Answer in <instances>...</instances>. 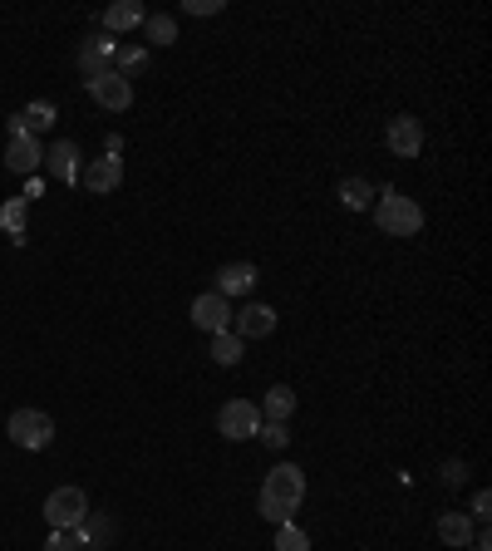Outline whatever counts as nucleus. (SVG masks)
I'll return each instance as SVG.
<instances>
[{
  "label": "nucleus",
  "instance_id": "9d476101",
  "mask_svg": "<svg viewBox=\"0 0 492 551\" xmlns=\"http://www.w3.org/2000/svg\"><path fill=\"white\" fill-rule=\"evenodd\" d=\"M79 183L89 187L94 197H109V192H119V183H123V158H114V153H104V158H94V163H84V173H79Z\"/></svg>",
  "mask_w": 492,
  "mask_h": 551
},
{
  "label": "nucleus",
  "instance_id": "7c9ffc66",
  "mask_svg": "<svg viewBox=\"0 0 492 551\" xmlns=\"http://www.w3.org/2000/svg\"><path fill=\"white\" fill-rule=\"evenodd\" d=\"M468 551H492V537H488V527H483V532H478V537L468 542Z\"/></svg>",
  "mask_w": 492,
  "mask_h": 551
},
{
  "label": "nucleus",
  "instance_id": "cd10ccee",
  "mask_svg": "<svg viewBox=\"0 0 492 551\" xmlns=\"http://www.w3.org/2000/svg\"><path fill=\"white\" fill-rule=\"evenodd\" d=\"M468 517H473L478 527H488L492 522V492H478V497H473V512H468Z\"/></svg>",
  "mask_w": 492,
  "mask_h": 551
},
{
  "label": "nucleus",
  "instance_id": "f03ea898",
  "mask_svg": "<svg viewBox=\"0 0 492 551\" xmlns=\"http://www.w3.org/2000/svg\"><path fill=\"white\" fill-rule=\"evenodd\" d=\"M369 212H374V222H379L384 237H419L424 232V207L414 197H404L399 187L374 192V207Z\"/></svg>",
  "mask_w": 492,
  "mask_h": 551
},
{
  "label": "nucleus",
  "instance_id": "4468645a",
  "mask_svg": "<svg viewBox=\"0 0 492 551\" xmlns=\"http://www.w3.org/2000/svg\"><path fill=\"white\" fill-rule=\"evenodd\" d=\"M251 291H256V266L251 261H232V266L217 271V296L237 301V296H251Z\"/></svg>",
  "mask_w": 492,
  "mask_h": 551
},
{
  "label": "nucleus",
  "instance_id": "1a4fd4ad",
  "mask_svg": "<svg viewBox=\"0 0 492 551\" xmlns=\"http://www.w3.org/2000/svg\"><path fill=\"white\" fill-rule=\"evenodd\" d=\"M384 143H389L394 158H419L424 153V123L414 119V114H399V119H389V128H384Z\"/></svg>",
  "mask_w": 492,
  "mask_h": 551
},
{
  "label": "nucleus",
  "instance_id": "c85d7f7f",
  "mask_svg": "<svg viewBox=\"0 0 492 551\" xmlns=\"http://www.w3.org/2000/svg\"><path fill=\"white\" fill-rule=\"evenodd\" d=\"M45 551H84V547H79V532H50Z\"/></svg>",
  "mask_w": 492,
  "mask_h": 551
},
{
  "label": "nucleus",
  "instance_id": "5701e85b",
  "mask_svg": "<svg viewBox=\"0 0 492 551\" xmlns=\"http://www.w3.org/2000/svg\"><path fill=\"white\" fill-rule=\"evenodd\" d=\"M212 360L217 365H242V340L232 335V330H222V335H212Z\"/></svg>",
  "mask_w": 492,
  "mask_h": 551
},
{
  "label": "nucleus",
  "instance_id": "f3484780",
  "mask_svg": "<svg viewBox=\"0 0 492 551\" xmlns=\"http://www.w3.org/2000/svg\"><path fill=\"white\" fill-rule=\"evenodd\" d=\"M148 20V10L138 5V0H114L109 10H104V30L109 35H123V30H138Z\"/></svg>",
  "mask_w": 492,
  "mask_h": 551
},
{
  "label": "nucleus",
  "instance_id": "2eb2a0df",
  "mask_svg": "<svg viewBox=\"0 0 492 551\" xmlns=\"http://www.w3.org/2000/svg\"><path fill=\"white\" fill-rule=\"evenodd\" d=\"M478 537V522L468 517V512H443L438 517V542L453 551H468V542Z\"/></svg>",
  "mask_w": 492,
  "mask_h": 551
},
{
  "label": "nucleus",
  "instance_id": "bb28decb",
  "mask_svg": "<svg viewBox=\"0 0 492 551\" xmlns=\"http://www.w3.org/2000/svg\"><path fill=\"white\" fill-rule=\"evenodd\" d=\"M266 448H291V429L286 424H261V433H256Z\"/></svg>",
  "mask_w": 492,
  "mask_h": 551
},
{
  "label": "nucleus",
  "instance_id": "2f4dec72",
  "mask_svg": "<svg viewBox=\"0 0 492 551\" xmlns=\"http://www.w3.org/2000/svg\"><path fill=\"white\" fill-rule=\"evenodd\" d=\"M104 153H114V158L123 153V138H119V133H109V138H104Z\"/></svg>",
  "mask_w": 492,
  "mask_h": 551
},
{
  "label": "nucleus",
  "instance_id": "7ed1b4c3",
  "mask_svg": "<svg viewBox=\"0 0 492 551\" xmlns=\"http://www.w3.org/2000/svg\"><path fill=\"white\" fill-rule=\"evenodd\" d=\"M5 433H10L15 448H25V453H45V448L55 443V419H50L45 409H15L10 424H5Z\"/></svg>",
  "mask_w": 492,
  "mask_h": 551
},
{
  "label": "nucleus",
  "instance_id": "f257e3e1",
  "mask_svg": "<svg viewBox=\"0 0 492 551\" xmlns=\"http://www.w3.org/2000/svg\"><path fill=\"white\" fill-rule=\"evenodd\" d=\"M301 502H306V473H301L296 463H276V468L266 473V483H261V497H256L261 517H266L271 527H286Z\"/></svg>",
  "mask_w": 492,
  "mask_h": 551
},
{
  "label": "nucleus",
  "instance_id": "ddd939ff",
  "mask_svg": "<svg viewBox=\"0 0 492 551\" xmlns=\"http://www.w3.org/2000/svg\"><path fill=\"white\" fill-rule=\"evenodd\" d=\"M232 325H237V330H232L237 340H266V335L276 330V310L271 306H246V310L232 315Z\"/></svg>",
  "mask_w": 492,
  "mask_h": 551
},
{
  "label": "nucleus",
  "instance_id": "b1692460",
  "mask_svg": "<svg viewBox=\"0 0 492 551\" xmlns=\"http://www.w3.org/2000/svg\"><path fill=\"white\" fill-rule=\"evenodd\" d=\"M143 64H148V50H143V45H123L119 55H114V74L128 79V74H133V69H143Z\"/></svg>",
  "mask_w": 492,
  "mask_h": 551
},
{
  "label": "nucleus",
  "instance_id": "9b49d317",
  "mask_svg": "<svg viewBox=\"0 0 492 551\" xmlns=\"http://www.w3.org/2000/svg\"><path fill=\"white\" fill-rule=\"evenodd\" d=\"M79 158H84V153H79V143H69V138H64V143H55V148H45V163H40V168H45L55 183H79V173H84V163H79Z\"/></svg>",
  "mask_w": 492,
  "mask_h": 551
},
{
  "label": "nucleus",
  "instance_id": "39448f33",
  "mask_svg": "<svg viewBox=\"0 0 492 551\" xmlns=\"http://www.w3.org/2000/svg\"><path fill=\"white\" fill-rule=\"evenodd\" d=\"M114 55H119V40H114V35H94V40H84V45L74 50V64H79L84 84L114 74Z\"/></svg>",
  "mask_w": 492,
  "mask_h": 551
},
{
  "label": "nucleus",
  "instance_id": "a211bd4d",
  "mask_svg": "<svg viewBox=\"0 0 492 551\" xmlns=\"http://www.w3.org/2000/svg\"><path fill=\"white\" fill-rule=\"evenodd\" d=\"M109 542H114V522L89 512V517H84V527H79V547L89 551V547H109Z\"/></svg>",
  "mask_w": 492,
  "mask_h": 551
},
{
  "label": "nucleus",
  "instance_id": "6ab92c4d",
  "mask_svg": "<svg viewBox=\"0 0 492 551\" xmlns=\"http://www.w3.org/2000/svg\"><path fill=\"white\" fill-rule=\"evenodd\" d=\"M25 207H30L25 197H10V202L0 207V227L10 232V242L15 246H25Z\"/></svg>",
  "mask_w": 492,
  "mask_h": 551
},
{
  "label": "nucleus",
  "instance_id": "0eeeda50",
  "mask_svg": "<svg viewBox=\"0 0 492 551\" xmlns=\"http://www.w3.org/2000/svg\"><path fill=\"white\" fill-rule=\"evenodd\" d=\"M232 315H237V310H232L227 296L207 291V296H197V301H192V315H187V320H192L197 330H207V335H222V330H232Z\"/></svg>",
  "mask_w": 492,
  "mask_h": 551
},
{
  "label": "nucleus",
  "instance_id": "4be33fe9",
  "mask_svg": "<svg viewBox=\"0 0 492 551\" xmlns=\"http://www.w3.org/2000/svg\"><path fill=\"white\" fill-rule=\"evenodd\" d=\"M20 123H25V133H45V128H55V104L50 99H35L30 109H20Z\"/></svg>",
  "mask_w": 492,
  "mask_h": 551
},
{
  "label": "nucleus",
  "instance_id": "aec40b11",
  "mask_svg": "<svg viewBox=\"0 0 492 551\" xmlns=\"http://www.w3.org/2000/svg\"><path fill=\"white\" fill-rule=\"evenodd\" d=\"M143 35H148V45H178V15H148Z\"/></svg>",
  "mask_w": 492,
  "mask_h": 551
},
{
  "label": "nucleus",
  "instance_id": "20e7f679",
  "mask_svg": "<svg viewBox=\"0 0 492 551\" xmlns=\"http://www.w3.org/2000/svg\"><path fill=\"white\" fill-rule=\"evenodd\" d=\"M84 517H89L84 488H55L45 497V522H50V532H79Z\"/></svg>",
  "mask_w": 492,
  "mask_h": 551
},
{
  "label": "nucleus",
  "instance_id": "423d86ee",
  "mask_svg": "<svg viewBox=\"0 0 492 551\" xmlns=\"http://www.w3.org/2000/svg\"><path fill=\"white\" fill-rule=\"evenodd\" d=\"M217 433H222L227 443L256 438V433H261V409H256L251 399H232V404H222V414H217Z\"/></svg>",
  "mask_w": 492,
  "mask_h": 551
},
{
  "label": "nucleus",
  "instance_id": "412c9836",
  "mask_svg": "<svg viewBox=\"0 0 492 551\" xmlns=\"http://www.w3.org/2000/svg\"><path fill=\"white\" fill-rule=\"evenodd\" d=\"M340 202H345L350 212H369V207H374V187H369L365 178H345V183H340Z\"/></svg>",
  "mask_w": 492,
  "mask_h": 551
},
{
  "label": "nucleus",
  "instance_id": "6e6552de",
  "mask_svg": "<svg viewBox=\"0 0 492 551\" xmlns=\"http://www.w3.org/2000/svg\"><path fill=\"white\" fill-rule=\"evenodd\" d=\"M40 163H45V143H40L35 133H15V138L5 143V168H10V173L35 178V173H40Z\"/></svg>",
  "mask_w": 492,
  "mask_h": 551
},
{
  "label": "nucleus",
  "instance_id": "393cba45",
  "mask_svg": "<svg viewBox=\"0 0 492 551\" xmlns=\"http://www.w3.org/2000/svg\"><path fill=\"white\" fill-rule=\"evenodd\" d=\"M276 551H310V537L296 522H286V527H276Z\"/></svg>",
  "mask_w": 492,
  "mask_h": 551
},
{
  "label": "nucleus",
  "instance_id": "a878e982",
  "mask_svg": "<svg viewBox=\"0 0 492 551\" xmlns=\"http://www.w3.org/2000/svg\"><path fill=\"white\" fill-rule=\"evenodd\" d=\"M438 483H443V488H463V483H468V463L448 458V463L438 468Z\"/></svg>",
  "mask_w": 492,
  "mask_h": 551
},
{
  "label": "nucleus",
  "instance_id": "f8f14e48",
  "mask_svg": "<svg viewBox=\"0 0 492 551\" xmlns=\"http://www.w3.org/2000/svg\"><path fill=\"white\" fill-rule=\"evenodd\" d=\"M89 94H94V104H99V109L123 114V109L133 104V79H123V74H104V79H94V84H89Z\"/></svg>",
  "mask_w": 492,
  "mask_h": 551
},
{
  "label": "nucleus",
  "instance_id": "c756f323",
  "mask_svg": "<svg viewBox=\"0 0 492 551\" xmlns=\"http://www.w3.org/2000/svg\"><path fill=\"white\" fill-rule=\"evenodd\" d=\"M187 15H197V20H207V15H222V0H183Z\"/></svg>",
  "mask_w": 492,
  "mask_h": 551
},
{
  "label": "nucleus",
  "instance_id": "dca6fc26",
  "mask_svg": "<svg viewBox=\"0 0 492 551\" xmlns=\"http://www.w3.org/2000/svg\"><path fill=\"white\" fill-rule=\"evenodd\" d=\"M256 409H261V424H286V419L296 414V389H291V384H271Z\"/></svg>",
  "mask_w": 492,
  "mask_h": 551
}]
</instances>
